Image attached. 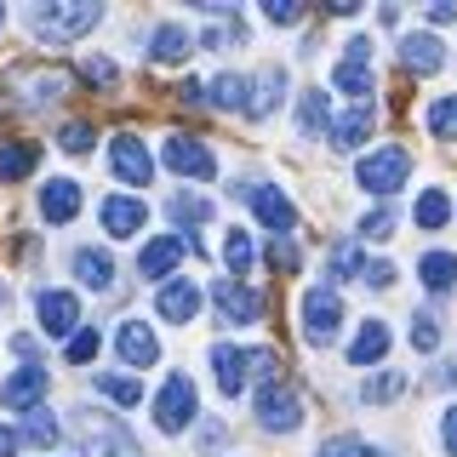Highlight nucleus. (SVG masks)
<instances>
[{"instance_id":"f03ea898","label":"nucleus","mask_w":457,"mask_h":457,"mask_svg":"<svg viewBox=\"0 0 457 457\" xmlns=\"http://www.w3.org/2000/svg\"><path fill=\"white\" fill-rule=\"evenodd\" d=\"M97 18H104V6L69 0V6H35L29 12V29H35L40 40H52V46H63V40H80L86 29H97Z\"/></svg>"},{"instance_id":"ddd939ff","label":"nucleus","mask_w":457,"mask_h":457,"mask_svg":"<svg viewBox=\"0 0 457 457\" xmlns=\"http://www.w3.org/2000/svg\"><path fill=\"white\" fill-rule=\"evenodd\" d=\"M332 86H337V92H354L366 104L371 86H378V75H371V40H349V57L332 69Z\"/></svg>"},{"instance_id":"4be33fe9","label":"nucleus","mask_w":457,"mask_h":457,"mask_svg":"<svg viewBox=\"0 0 457 457\" xmlns=\"http://www.w3.org/2000/svg\"><path fill=\"white\" fill-rule=\"evenodd\" d=\"M189 52H195V40H189V29H183V23H161L149 35V57H154V63H183Z\"/></svg>"},{"instance_id":"6ab92c4d","label":"nucleus","mask_w":457,"mask_h":457,"mask_svg":"<svg viewBox=\"0 0 457 457\" xmlns=\"http://www.w3.org/2000/svg\"><path fill=\"white\" fill-rule=\"evenodd\" d=\"M154 309H161V320L189 326L195 314H200V286H195V280H166L161 297H154Z\"/></svg>"},{"instance_id":"f3484780","label":"nucleus","mask_w":457,"mask_h":457,"mask_svg":"<svg viewBox=\"0 0 457 457\" xmlns=\"http://www.w3.org/2000/svg\"><path fill=\"white\" fill-rule=\"evenodd\" d=\"M371 126H378V109H371V104H354L349 114H337V120H332V132H326V143L349 154V149H361V143L371 137Z\"/></svg>"},{"instance_id":"864d4df0","label":"nucleus","mask_w":457,"mask_h":457,"mask_svg":"<svg viewBox=\"0 0 457 457\" xmlns=\"http://www.w3.org/2000/svg\"><path fill=\"white\" fill-rule=\"evenodd\" d=\"M18 440H23V435H12V428H0V457H12V452H18Z\"/></svg>"},{"instance_id":"603ef678","label":"nucleus","mask_w":457,"mask_h":457,"mask_svg":"<svg viewBox=\"0 0 457 457\" xmlns=\"http://www.w3.org/2000/svg\"><path fill=\"white\" fill-rule=\"evenodd\" d=\"M435 383H440V389H457V361L440 366V371H435Z\"/></svg>"},{"instance_id":"cd10ccee","label":"nucleus","mask_w":457,"mask_h":457,"mask_svg":"<svg viewBox=\"0 0 457 457\" xmlns=\"http://www.w3.org/2000/svg\"><path fill=\"white\" fill-rule=\"evenodd\" d=\"M280 92H286V69H275V63H269L263 75L252 80V104H246V114H269V109L280 104Z\"/></svg>"},{"instance_id":"a211bd4d","label":"nucleus","mask_w":457,"mask_h":457,"mask_svg":"<svg viewBox=\"0 0 457 457\" xmlns=\"http://www.w3.org/2000/svg\"><path fill=\"white\" fill-rule=\"evenodd\" d=\"M114 343H120V361L126 366H154V361H161V337H154L143 320H120Z\"/></svg>"},{"instance_id":"c03bdc74","label":"nucleus","mask_w":457,"mask_h":457,"mask_svg":"<svg viewBox=\"0 0 457 457\" xmlns=\"http://www.w3.org/2000/svg\"><path fill=\"white\" fill-rule=\"evenodd\" d=\"M171 218H178V223H206V218H212V206H206V200L178 195V200H171Z\"/></svg>"},{"instance_id":"7c9ffc66","label":"nucleus","mask_w":457,"mask_h":457,"mask_svg":"<svg viewBox=\"0 0 457 457\" xmlns=\"http://www.w3.org/2000/svg\"><path fill=\"white\" fill-rule=\"evenodd\" d=\"M423 120H428V132H435L440 143H457V92L452 97H435Z\"/></svg>"},{"instance_id":"4c0bfd02","label":"nucleus","mask_w":457,"mask_h":457,"mask_svg":"<svg viewBox=\"0 0 457 457\" xmlns=\"http://www.w3.org/2000/svg\"><path fill=\"white\" fill-rule=\"evenodd\" d=\"M400 389H406V378H400V371H378V378H366V383H361V395H366V400H378V406H383V400H395Z\"/></svg>"},{"instance_id":"aec40b11","label":"nucleus","mask_w":457,"mask_h":457,"mask_svg":"<svg viewBox=\"0 0 457 457\" xmlns=\"http://www.w3.org/2000/svg\"><path fill=\"white\" fill-rule=\"evenodd\" d=\"M143 223H149V206H143V200H132V195H109L104 200V228L109 235H137Z\"/></svg>"},{"instance_id":"a19ab883","label":"nucleus","mask_w":457,"mask_h":457,"mask_svg":"<svg viewBox=\"0 0 457 457\" xmlns=\"http://www.w3.org/2000/svg\"><path fill=\"white\" fill-rule=\"evenodd\" d=\"M297 263H303V252H297V240H275V246H269V269H275V275H292Z\"/></svg>"},{"instance_id":"a878e982","label":"nucleus","mask_w":457,"mask_h":457,"mask_svg":"<svg viewBox=\"0 0 457 457\" xmlns=\"http://www.w3.org/2000/svg\"><path fill=\"white\" fill-rule=\"evenodd\" d=\"M40 166V143H0V178L18 183Z\"/></svg>"},{"instance_id":"37998d69","label":"nucleus","mask_w":457,"mask_h":457,"mask_svg":"<svg viewBox=\"0 0 457 457\" xmlns=\"http://www.w3.org/2000/svg\"><path fill=\"white\" fill-rule=\"evenodd\" d=\"M92 137H97V132H92L86 120H69V126H63V137H57V143H63L69 154H86V149H92Z\"/></svg>"},{"instance_id":"bb28decb","label":"nucleus","mask_w":457,"mask_h":457,"mask_svg":"<svg viewBox=\"0 0 457 457\" xmlns=\"http://www.w3.org/2000/svg\"><path fill=\"white\" fill-rule=\"evenodd\" d=\"M418 280L428 286V292H452V286H457V257L452 252H428L418 263Z\"/></svg>"},{"instance_id":"473e14b6","label":"nucleus","mask_w":457,"mask_h":457,"mask_svg":"<svg viewBox=\"0 0 457 457\" xmlns=\"http://www.w3.org/2000/svg\"><path fill=\"white\" fill-rule=\"evenodd\" d=\"M212 104H218V109H246V104H252V80L218 75V80H212Z\"/></svg>"},{"instance_id":"412c9836","label":"nucleus","mask_w":457,"mask_h":457,"mask_svg":"<svg viewBox=\"0 0 457 457\" xmlns=\"http://www.w3.org/2000/svg\"><path fill=\"white\" fill-rule=\"evenodd\" d=\"M400 63H406L411 75H435V69L446 63V46H440L435 35H406L400 40Z\"/></svg>"},{"instance_id":"e433bc0d","label":"nucleus","mask_w":457,"mask_h":457,"mask_svg":"<svg viewBox=\"0 0 457 457\" xmlns=\"http://www.w3.org/2000/svg\"><path fill=\"white\" fill-rule=\"evenodd\" d=\"M303 132H332V114H326V92H303Z\"/></svg>"},{"instance_id":"3c124183","label":"nucleus","mask_w":457,"mask_h":457,"mask_svg":"<svg viewBox=\"0 0 457 457\" xmlns=\"http://www.w3.org/2000/svg\"><path fill=\"white\" fill-rule=\"evenodd\" d=\"M200 92H206V86H200V80H183V86H178V104H206V97H200Z\"/></svg>"},{"instance_id":"79ce46f5","label":"nucleus","mask_w":457,"mask_h":457,"mask_svg":"<svg viewBox=\"0 0 457 457\" xmlns=\"http://www.w3.org/2000/svg\"><path fill=\"white\" fill-rule=\"evenodd\" d=\"M389 228H395V212L378 200V206H371L366 218H361V235H371V240H389Z\"/></svg>"},{"instance_id":"9b49d317","label":"nucleus","mask_w":457,"mask_h":457,"mask_svg":"<svg viewBox=\"0 0 457 457\" xmlns=\"http://www.w3.org/2000/svg\"><path fill=\"white\" fill-rule=\"evenodd\" d=\"M46 389H52L46 366H18L6 383H0V400H6V411H40V395Z\"/></svg>"},{"instance_id":"9d476101","label":"nucleus","mask_w":457,"mask_h":457,"mask_svg":"<svg viewBox=\"0 0 457 457\" xmlns=\"http://www.w3.org/2000/svg\"><path fill=\"white\" fill-rule=\"evenodd\" d=\"M212 303H218V314H223L228 326L263 320V292H252L246 280H218V286H212Z\"/></svg>"},{"instance_id":"393cba45","label":"nucleus","mask_w":457,"mask_h":457,"mask_svg":"<svg viewBox=\"0 0 457 457\" xmlns=\"http://www.w3.org/2000/svg\"><path fill=\"white\" fill-rule=\"evenodd\" d=\"M383 354H389V326L366 320L361 332H354V343H349V361L354 366H371V361H383Z\"/></svg>"},{"instance_id":"f704fd0d","label":"nucleus","mask_w":457,"mask_h":457,"mask_svg":"<svg viewBox=\"0 0 457 457\" xmlns=\"http://www.w3.org/2000/svg\"><path fill=\"white\" fill-rule=\"evenodd\" d=\"M223 263L235 269V280H246V269H252V235H240V228H235V235L223 240Z\"/></svg>"},{"instance_id":"ea45409f","label":"nucleus","mask_w":457,"mask_h":457,"mask_svg":"<svg viewBox=\"0 0 457 457\" xmlns=\"http://www.w3.org/2000/svg\"><path fill=\"white\" fill-rule=\"evenodd\" d=\"M411 349H418V354H435L440 349V326L428 320V314H411Z\"/></svg>"},{"instance_id":"dca6fc26","label":"nucleus","mask_w":457,"mask_h":457,"mask_svg":"<svg viewBox=\"0 0 457 457\" xmlns=\"http://www.w3.org/2000/svg\"><path fill=\"white\" fill-rule=\"evenodd\" d=\"M166 166L183 171V178H212V171H218V161H212L206 143H200V137H183V132L166 137Z\"/></svg>"},{"instance_id":"f8f14e48","label":"nucleus","mask_w":457,"mask_h":457,"mask_svg":"<svg viewBox=\"0 0 457 457\" xmlns=\"http://www.w3.org/2000/svg\"><path fill=\"white\" fill-rule=\"evenodd\" d=\"M189 246H195L189 235H161V240H149V246L137 252V275H143V280H161V286H166V275L183 263V257H189Z\"/></svg>"},{"instance_id":"1a4fd4ad","label":"nucleus","mask_w":457,"mask_h":457,"mask_svg":"<svg viewBox=\"0 0 457 457\" xmlns=\"http://www.w3.org/2000/svg\"><path fill=\"white\" fill-rule=\"evenodd\" d=\"M109 166H114V178L132 183V189H149V178H154V154L143 149V137H132V132H120L109 143Z\"/></svg>"},{"instance_id":"58836bf2","label":"nucleus","mask_w":457,"mask_h":457,"mask_svg":"<svg viewBox=\"0 0 457 457\" xmlns=\"http://www.w3.org/2000/svg\"><path fill=\"white\" fill-rule=\"evenodd\" d=\"M320 457H383V452L366 446L361 435H337V440H326V446H320Z\"/></svg>"},{"instance_id":"5701e85b","label":"nucleus","mask_w":457,"mask_h":457,"mask_svg":"<svg viewBox=\"0 0 457 457\" xmlns=\"http://www.w3.org/2000/svg\"><path fill=\"white\" fill-rule=\"evenodd\" d=\"M40 212H46L52 223H69L80 212V183H69V178H52L46 189H40Z\"/></svg>"},{"instance_id":"09e8293b","label":"nucleus","mask_w":457,"mask_h":457,"mask_svg":"<svg viewBox=\"0 0 457 457\" xmlns=\"http://www.w3.org/2000/svg\"><path fill=\"white\" fill-rule=\"evenodd\" d=\"M440 440H446V452L457 457V406H446V418H440Z\"/></svg>"},{"instance_id":"a18cd8bd","label":"nucleus","mask_w":457,"mask_h":457,"mask_svg":"<svg viewBox=\"0 0 457 457\" xmlns=\"http://www.w3.org/2000/svg\"><path fill=\"white\" fill-rule=\"evenodd\" d=\"M263 18L269 23H297V18H303V6H297V0H263Z\"/></svg>"},{"instance_id":"2f4dec72","label":"nucleus","mask_w":457,"mask_h":457,"mask_svg":"<svg viewBox=\"0 0 457 457\" xmlns=\"http://www.w3.org/2000/svg\"><path fill=\"white\" fill-rule=\"evenodd\" d=\"M349 275H366L361 246H354V240H337L332 257H326V280H349Z\"/></svg>"},{"instance_id":"8fccbe9b","label":"nucleus","mask_w":457,"mask_h":457,"mask_svg":"<svg viewBox=\"0 0 457 457\" xmlns=\"http://www.w3.org/2000/svg\"><path fill=\"white\" fill-rule=\"evenodd\" d=\"M428 23H457V6L452 0H435V6H428Z\"/></svg>"},{"instance_id":"7ed1b4c3","label":"nucleus","mask_w":457,"mask_h":457,"mask_svg":"<svg viewBox=\"0 0 457 457\" xmlns=\"http://www.w3.org/2000/svg\"><path fill=\"white\" fill-rule=\"evenodd\" d=\"M6 97L18 109H46V104H57V97H63V75H57L52 63H18V69H6Z\"/></svg>"},{"instance_id":"423d86ee","label":"nucleus","mask_w":457,"mask_h":457,"mask_svg":"<svg viewBox=\"0 0 457 457\" xmlns=\"http://www.w3.org/2000/svg\"><path fill=\"white\" fill-rule=\"evenodd\" d=\"M343 332V303L332 286H314V292H303V337L314 343V349H326V343H337Z\"/></svg>"},{"instance_id":"c9c22d12","label":"nucleus","mask_w":457,"mask_h":457,"mask_svg":"<svg viewBox=\"0 0 457 457\" xmlns=\"http://www.w3.org/2000/svg\"><path fill=\"white\" fill-rule=\"evenodd\" d=\"M97 343H104V337H97V326H80V332L75 337H69V366H86V361H97Z\"/></svg>"},{"instance_id":"20e7f679","label":"nucleus","mask_w":457,"mask_h":457,"mask_svg":"<svg viewBox=\"0 0 457 457\" xmlns=\"http://www.w3.org/2000/svg\"><path fill=\"white\" fill-rule=\"evenodd\" d=\"M354 178H361V189H371V195H395L400 183L411 178V149H400V143H383V149H371L361 166H354Z\"/></svg>"},{"instance_id":"c85d7f7f","label":"nucleus","mask_w":457,"mask_h":457,"mask_svg":"<svg viewBox=\"0 0 457 457\" xmlns=\"http://www.w3.org/2000/svg\"><path fill=\"white\" fill-rule=\"evenodd\" d=\"M411 218H418V228H446V223H452V195H446V189H423Z\"/></svg>"},{"instance_id":"b1692460","label":"nucleus","mask_w":457,"mask_h":457,"mask_svg":"<svg viewBox=\"0 0 457 457\" xmlns=\"http://www.w3.org/2000/svg\"><path fill=\"white\" fill-rule=\"evenodd\" d=\"M75 275H80V286H92V292H109L114 286V257L97 252V246H80L75 252Z\"/></svg>"},{"instance_id":"39448f33","label":"nucleus","mask_w":457,"mask_h":457,"mask_svg":"<svg viewBox=\"0 0 457 457\" xmlns=\"http://www.w3.org/2000/svg\"><path fill=\"white\" fill-rule=\"evenodd\" d=\"M195 383L183 378V371H171V378L161 383V395H154V428L161 435H178V428H189L195 423Z\"/></svg>"},{"instance_id":"72a5a7b5","label":"nucleus","mask_w":457,"mask_h":457,"mask_svg":"<svg viewBox=\"0 0 457 457\" xmlns=\"http://www.w3.org/2000/svg\"><path fill=\"white\" fill-rule=\"evenodd\" d=\"M57 435H63V423H57L52 418V411H29V423H23V440H29V446H57Z\"/></svg>"},{"instance_id":"5fc2aeb1","label":"nucleus","mask_w":457,"mask_h":457,"mask_svg":"<svg viewBox=\"0 0 457 457\" xmlns=\"http://www.w3.org/2000/svg\"><path fill=\"white\" fill-rule=\"evenodd\" d=\"M0 23H6V6H0Z\"/></svg>"},{"instance_id":"f257e3e1","label":"nucleus","mask_w":457,"mask_h":457,"mask_svg":"<svg viewBox=\"0 0 457 457\" xmlns=\"http://www.w3.org/2000/svg\"><path fill=\"white\" fill-rule=\"evenodd\" d=\"M212 366H218V389L240 395L252 383H280V354L275 349H240V343H218L212 349Z\"/></svg>"},{"instance_id":"0eeeda50","label":"nucleus","mask_w":457,"mask_h":457,"mask_svg":"<svg viewBox=\"0 0 457 457\" xmlns=\"http://www.w3.org/2000/svg\"><path fill=\"white\" fill-rule=\"evenodd\" d=\"M240 195L252 200V212L263 218V228H275V240H286L297 228V206L275 189V183H240Z\"/></svg>"},{"instance_id":"de8ad7c7","label":"nucleus","mask_w":457,"mask_h":457,"mask_svg":"<svg viewBox=\"0 0 457 457\" xmlns=\"http://www.w3.org/2000/svg\"><path fill=\"white\" fill-rule=\"evenodd\" d=\"M361 280L383 292V286H395V263H383V257H378V263H366V275H361Z\"/></svg>"},{"instance_id":"6e6552de","label":"nucleus","mask_w":457,"mask_h":457,"mask_svg":"<svg viewBox=\"0 0 457 457\" xmlns=\"http://www.w3.org/2000/svg\"><path fill=\"white\" fill-rule=\"evenodd\" d=\"M257 423L292 435V428L303 423V400H297V389H286V383H263V389H257Z\"/></svg>"},{"instance_id":"c756f323","label":"nucleus","mask_w":457,"mask_h":457,"mask_svg":"<svg viewBox=\"0 0 457 457\" xmlns=\"http://www.w3.org/2000/svg\"><path fill=\"white\" fill-rule=\"evenodd\" d=\"M97 395H109L114 406H137V400H143V383L126 378V371H97Z\"/></svg>"},{"instance_id":"49530a36","label":"nucleus","mask_w":457,"mask_h":457,"mask_svg":"<svg viewBox=\"0 0 457 457\" xmlns=\"http://www.w3.org/2000/svg\"><path fill=\"white\" fill-rule=\"evenodd\" d=\"M86 80H92V86H114V63H109V57H86Z\"/></svg>"},{"instance_id":"4468645a","label":"nucleus","mask_w":457,"mask_h":457,"mask_svg":"<svg viewBox=\"0 0 457 457\" xmlns=\"http://www.w3.org/2000/svg\"><path fill=\"white\" fill-rule=\"evenodd\" d=\"M80 440H86V452L92 457H132V435H126L114 418H80Z\"/></svg>"},{"instance_id":"2eb2a0df","label":"nucleus","mask_w":457,"mask_h":457,"mask_svg":"<svg viewBox=\"0 0 457 457\" xmlns=\"http://www.w3.org/2000/svg\"><path fill=\"white\" fill-rule=\"evenodd\" d=\"M35 309H40V332H46V337H75V326H80L75 292H40Z\"/></svg>"}]
</instances>
